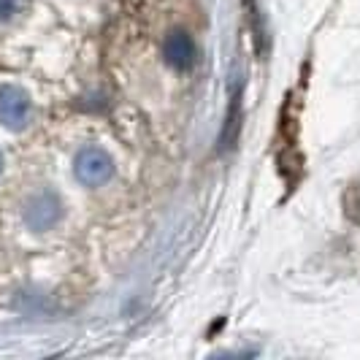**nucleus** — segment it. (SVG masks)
Segmentation results:
<instances>
[{"label": "nucleus", "mask_w": 360, "mask_h": 360, "mask_svg": "<svg viewBox=\"0 0 360 360\" xmlns=\"http://www.w3.org/2000/svg\"><path fill=\"white\" fill-rule=\"evenodd\" d=\"M76 179L87 187H101L114 176V160L101 146H84L73 160Z\"/></svg>", "instance_id": "f257e3e1"}, {"label": "nucleus", "mask_w": 360, "mask_h": 360, "mask_svg": "<svg viewBox=\"0 0 360 360\" xmlns=\"http://www.w3.org/2000/svg\"><path fill=\"white\" fill-rule=\"evenodd\" d=\"M33 117L30 95L19 87H0V122L8 130H25Z\"/></svg>", "instance_id": "f03ea898"}, {"label": "nucleus", "mask_w": 360, "mask_h": 360, "mask_svg": "<svg viewBox=\"0 0 360 360\" xmlns=\"http://www.w3.org/2000/svg\"><path fill=\"white\" fill-rule=\"evenodd\" d=\"M63 214V209H60V198L49 193V190H44V193H38L33 198L27 200V206H25V222H27V228L30 231H38V233H44V231H49L57 225V219Z\"/></svg>", "instance_id": "7ed1b4c3"}, {"label": "nucleus", "mask_w": 360, "mask_h": 360, "mask_svg": "<svg viewBox=\"0 0 360 360\" xmlns=\"http://www.w3.org/2000/svg\"><path fill=\"white\" fill-rule=\"evenodd\" d=\"M162 54H165V63L171 65V68H190L193 65V60H195V44H193V38L190 33H184V30H171L168 36H165V44H162Z\"/></svg>", "instance_id": "20e7f679"}, {"label": "nucleus", "mask_w": 360, "mask_h": 360, "mask_svg": "<svg viewBox=\"0 0 360 360\" xmlns=\"http://www.w3.org/2000/svg\"><path fill=\"white\" fill-rule=\"evenodd\" d=\"M238 130H241V92L236 90L233 98H231V108H228L222 136H219V149H233L236 141H238Z\"/></svg>", "instance_id": "39448f33"}, {"label": "nucleus", "mask_w": 360, "mask_h": 360, "mask_svg": "<svg viewBox=\"0 0 360 360\" xmlns=\"http://www.w3.org/2000/svg\"><path fill=\"white\" fill-rule=\"evenodd\" d=\"M344 214L349 217L355 225H360V181L349 184L344 193Z\"/></svg>", "instance_id": "423d86ee"}, {"label": "nucleus", "mask_w": 360, "mask_h": 360, "mask_svg": "<svg viewBox=\"0 0 360 360\" xmlns=\"http://www.w3.org/2000/svg\"><path fill=\"white\" fill-rule=\"evenodd\" d=\"M22 8V0H0V22L11 19Z\"/></svg>", "instance_id": "0eeeda50"}, {"label": "nucleus", "mask_w": 360, "mask_h": 360, "mask_svg": "<svg viewBox=\"0 0 360 360\" xmlns=\"http://www.w3.org/2000/svg\"><path fill=\"white\" fill-rule=\"evenodd\" d=\"M0 171H3V155H0Z\"/></svg>", "instance_id": "6e6552de"}]
</instances>
